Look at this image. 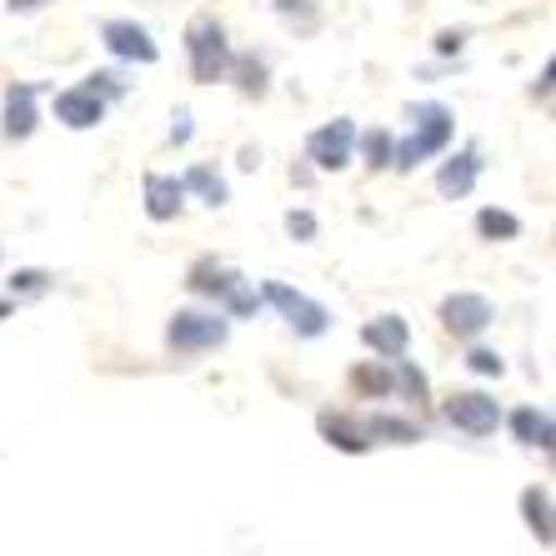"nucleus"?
Masks as SVG:
<instances>
[{
	"label": "nucleus",
	"instance_id": "a878e982",
	"mask_svg": "<svg viewBox=\"0 0 556 556\" xmlns=\"http://www.w3.org/2000/svg\"><path fill=\"white\" fill-rule=\"evenodd\" d=\"M466 366H471V371H481V376H502V356H496V351H486V346L471 351V356H466Z\"/></svg>",
	"mask_w": 556,
	"mask_h": 556
},
{
	"label": "nucleus",
	"instance_id": "c85d7f7f",
	"mask_svg": "<svg viewBox=\"0 0 556 556\" xmlns=\"http://www.w3.org/2000/svg\"><path fill=\"white\" fill-rule=\"evenodd\" d=\"M11 286H15V291H26V296H30V291H46V271H15Z\"/></svg>",
	"mask_w": 556,
	"mask_h": 556
},
{
	"label": "nucleus",
	"instance_id": "f3484780",
	"mask_svg": "<svg viewBox=\"0 0 556 556\" xmlns=\"http://www.w3.org/2000/svg\"><path fill=\"white\" fill-rule=\"evenodd\" d=\"M521 511H527V527L536 531V542H552V496H546L542 486H531V492L521 496Z\"/></svg>",
	"mask_w": 556,
	"mask_h": 556
},
{
	"label": "nucleus",
	"instance_id": "4468645a",
	"mask_svg": "<svg viewBox=\"0 0 556 556\" xmlns=\"http://www.w3.org/2000/svg\"><path fill=\"white\" fill-rule=\"evenodd\" d=\"M181 195H186V186L176 181V176H146V216L170 220L181 211Z\"/></svg>",
	"mask_w": 556,
	"mask_h": 556
},
{
	"label": "nucleus",
	"instance_id": "1a4fd4ad",
	"mask_svg": "<svg viewBox=\"0 0 556 556\" xmlns=\"http://www.w3.org/2000/svg\"><path fill=\"white\" fill-rule=\"evenodd\" d=\"M191 291H201V296H220L226 306L236 311V316H247V311H256V296H251L247 286H241V276L226 271V266H195L191 271Z\"/></svg>",
	"mask_w": 556,
	"mask_h": 556
},
{
	"label": "nucleus",
	"instance_id": "aec40b11",
	"mask_svg": "<svg viewBox=\"0 0 556 556\" xmlns=\"http://www.w3.org/2000/svg\"><path fill=\"white\" fill-rule=\"evenodd\" d=\"M366 441H421V427L396 421V416H376V421H366Z\"/></svg>",
	"mask_w": 556,
	"mask_h": 556
},
{
	"label": "nucleus",
	"instance_id": "20e7f679",
	"mask_svg": "<svg viewBox=\"0 0 556 556\" xmlns=\"http://www.w3.org/2000/svg\"><path fill=\"white\" fill-rule=\"evenodd\" d=\"M351 151H356V126H351L346 116L316 126V130H311V141H306V161L316 170H346L351 166Z\"/></svg>",
	"mask_w": 556,
	"mask_h": 556
},
{
	"label": "nucleus",
	"instance_id": "6e6552de",
	"mask_svg": "<svg viewBox=\"0 0 556 556\" xmlns=\"http://www.w3.org/2000/svg\"><path fill=\"white\" fill-rule=\"evenodd\" d=\"M441 321H446L452 337H477V331H486V326L496 321V311H492V301L477 296V291H456V296L441 301Z\"/></svg>",
	"mask_w": 556,
	"mask_h": 556
},
{
	"label": "nucleus",
	"instance_id": "7c9ffc66",
	"mask_svg": "<svg viewBox=\"0 0 556 556\" xmlns=\"http://www.w3.org/2000/svg\"><path fill=\"white\" fill-rule=\"evenodd\" d=\"M271 5H276V11H281V15H306L311 11V5H316V0H271Z\"/></svg>",
	"mask_w": 556,
	"mask_h": 556
},
{
	"label": "nucleus",
	"instance_id": "473e14b6",
	"mask_svg": "<svg viewBox=\"0 0 556 556\" xmlns=\"http://www.w3.org/2000/svg\"><path fill=\"white\" fill-rule=\"evenodd\" d=\"M536 91H542V101H546V96H552V61L542 65V86H536Z\"/></svg>",
	"mask_w": 556,
	"mask_h": 556
},
{
	"label": "nucleus",
	"instance_id": "dca6fc26",
	"mask_svg": "<svg viewBox=\"0 0 556 556\" xmlns=\"http://www.w3.org/2000/svg\"><path fill=\"white\" fill-rule=\"evenodd\" d=\"M511 431H517L527 446H542V452H552V416H546V412H531V406H521V412L511 416Z\"/></svg>",
	"mask_w": 556,
	"mask_h": 556
},
{
	"label": "nucleus",
	"instance_id": "393cba45",
	"mask_svg": "<svg viewBox=\"0 0 556 556\" xmlns=\"http://www.w3.org/2000/svg\"><path fill=\"white\" fill-rule=\"evenodd\" d=\"M286 231L296 236V241H316V216H311V211H291V216H286Z\"/></svg>",
	"mask_w": 556,
	"mask_h": 556
},
{
	"label": "nucleus",
	"instance_id": "6ab92c4d",
	"mask_svg": "<svg viewBox=\"0 0 556 556\" xmlns=\"http://www.w3.org/2000/svg\"><path fill=\"white\" fill-rule=\"evenodd\" d=\"M321 431L331 437V446H341V452H351V456L366 452V431H356L346 416H321Z\"/></svg>",
	"mask_w": 556,
	"mask_h": 556
},
{
	"label": "nucleus",
	"instance_id": "f03ea898",
	"mask_svg": "<svg viewBox=\"0 0 556 556\" xmlns=\"http://www.w3.org/2000/svg\"><path fill=\"white\" fill-rule=\"evenodd\" d=\"M186 55H191V80L195 86H216L226 80V65H231V40L216 15H195L186 26Z\"/></svg>",
	"mask_w": 556,
	"mask_h": 556
},
{
	"label": "nucleus",
	"instance_id": "72a5a7b5",
	"mask_svg": "<svg viewBox=\"0 0 556 556\" xmlns=\"http://www.w3.org/2000/svg\"><path fill=\"white\" fill-rule=\"evenodd\" d=\"M5 316H11V301H0V321H5Z\"/></svg>",
	"mask_w": 556,
	"mask_h": 556
},
{
	"label": "nucleus",
	"instance_id": "7ed1b4c3",
	"mask_svg": "<svg viewBox=\"0 0 556 556\" xmlns=\"http://www.w3.org/2000/svg\"><path fill=\"white\" fill-rule=\"evenodd\" d=\"M231 337V321L220 311H176L166 326V341L176 351H216Z\"/></svg>",
	"mask_w": 556,
	"mask_h": 556
},
{
	"label": "nucleus",
	"instance_id": "bb28decb",
	"mask_svg": "<svg viewBox=\"0 0 556 556\" xmlns=\"http://www.w3.org/2000/svg\"><path fill=\"white\" fill-rule=\"evenodd\" d=\"M402 387H406V391H412L416 402H427V376L416 371V366H406V362H402Z\"/></svg>",
	"mask_w": 556,
	"mask_h": 556
},
{
	"label": "nucleus",
	"instance_id": "f8f14e48",
	"mask_svg": "<svg viewBox=\"0 0 556 556\" xmlns=\"http://www.w3.org/2000/svg\"><path fill=\"white\" fill-rule=\"evenodd\" d=\"M477 176H481V155H477V146H466V151H456L452 161L437 170V191L446 195V201H462V195H471Z\"/></svg>",
	"mask_w": 556,
	"mask_h": 556
},
{
	"label": "nucleus",
	"instance_id": "0eeeda50",
	"mask_svg": "<svg viewBox=\"0 0 556 556\" xmlns=\"http://www.w3.org/2000/svg\"><path fill=\"white\" fill-rule=\"evenodd\" d=\"M101 40H105V51L116 55V61H136V65H155V61H161L155 36L146 26H136V21H105Z\"/></svg>",
	"mask_w": 556,
	"mask_h": 556
},
{
	"label": "nucleus",
	"instance_id": "423d86ee",
	"mask_svg": "<svg viewBox=\"0 0 556 556\" xmlns=\"http://www.w3.org/2000/svg\"><path fill=\"white\" fill-rule=\"evenodd\" d=\"M446 421L466 437H492L502 427V406L486 396V391H456L452 402H446Z\"/></svg>",
	"mask_w": 556,
	"mask_h": 556
},
{
	"label": "nucleus",
	"instance_id": "ddd939ff",
	"mask_svg": "<svg viewBox=\"0 0 556 556\" xmlns=\"http://www.w3.org/2000/svg\"><path fill=\"white\" fill-rule=\"evenodd\" d=\"M36 96L40 86H30V80H15L11 91H5V136L11 141H26L30 130H36Z\"/></svg>",
	"mask_w": 556,
	"mask_h": 556
},
{
	"label": "nucleus",
	"instance_id": "b1692460",
	"mask_svg": "<svg viewBox=\"0 0 556 556\" xmlns=\"http://www.w3.org/2000/svg\"><path fill=\"white\" fill-rule=\"evenodd\" d=\"M86 91H96L101 101H111V96H126V80H121L116 71H91V76H86Z\"/></svg>",
	"mask_w": 556,
	"mask_h": 556
},
{
	"label": "nucleus",
	"instance_id": "412c9836",
	"mask_svg": "<svg viewBox=\"0 0 556 556\" xmlns=\"http://www.w3.org/2000/svg\"><path fill=\"white\" fill-rule=\"evenodd\" d=\"M181 186H186V191H201L211 206H220V201H226V181H220L211 166H191V170L181 176Z\"/></svg>",
	"mask_w": 556,
	"mask_h": 556
},
{
	"label": "nucleus",
	"instance_id": "c756f323",
	"mask_svg": "<svg viewBox=\"0 0 556 556\" xmlns=\"http://www.w3.org/2000/svg\"><path fill=\"white\" fill-rule=\"evenodd\" d=\"M170 141L186 146L191 141V111H176V126H170Z\"/></svg>",
	"mask_w": 556,
	"mask_h": 556
},
{
	"label": "nucleus",
	"instance_id": "9b49d317",
	"mask_svg": "<svg viewBox=\"0 0 556 556\" xmlns=\"http://www.w3.org/2000/svg\"><path fill=\"white\" fill-rule=\"evenodd\" d=\"M362 341L376 351V356H387V362H402L406 346H412V326L402 316H376V321L362 326Z\"/></svg>",
	"mask_w": 556,
	"mask_h": 556
},
{
	"label": "nucleus",
	"instance_id": "9d476101",
	"mask_svg": "<svg viewBox=\"0 0 556 556\" xmlns=\"http://www.w3.org/2000/svg\"><path fill=\"white\" fill-rule=\"evenodd\" d=\"M55 121L71 130H91L105 121V101L96 91H86V86H71V91L55 96Z\"/></svg>",
	"mask_w": 556,
	"mask_h": 556
},
{
	"label": "nucleus",
	"instance_id": "2eb2a0df",
	"mask_svg": "<svg viewBox=\"0 0 556 556\" xmlns=\"http://www.w3.org/2000/svg\"><path fill=\"white\" fill-rule=\"evenodd\" d=\"M226 80L241 86V96H266V61L261 55H236L231 51V65H226Z\"/></svg>",
	"mask_w": 556,
	"mask_h": 556
},
{
	"label": "nucleus",
	"instance_id": "a211bd4d",
	"mask_svg": "<svg viewBox=\"0 0 556 556\" xmlns=\"http://www.w3.org/2000/svg\"><path fill=\"white\" fill-rule=\"evenodd\" d=\"M477 231L486 236V241H517V236H521V220L511 216V211L486 206V211L477 216Z\"/></svg>",
	"mask_w": 556,
	"mask_h": 556
},
{
	"label": "nucleus",
	"instance_id": "cd10ccee",
	"mask_svg": "<svg viewBox=\"0 0 556 556\" xmlns=\"http://www.w3.org/2000/svg\"><path fill=\"white\" fill-rule=\"evenodd\" d=\"M466 46V30H441L437 36V55H462Z\"/></svg>",
	"mask_w": 556,
	"mask_h": 556
},
{
	"label": "nucleus",
	"instance_id": "f257e3e1",
	"mask_svg": "<svg viewBox=\"0 0 556 556\" xmlns=\"http://www.w3.org/2000/svg\"><path fill=\"white\" fill-rule=\"evenodd\" d=\"M406 121H412V130H406V141H396V151H391V166L396 170H416L421 161L446 151L456 136V111L441 101H416L412 111H406Z\"/></svg>",
	"mask_w": 556,
	"mask_h": 556
},
{
	"label": "nucleus",
	"instance_id": "39448f33",
	"mask_svg": "<svg viewBox=\"0 0 556 556\" xmlns=\"http://www.w3.org/2000/svg\"><path fill=\"white\" fill-rule=\"evenodd\" d=\"M261 291H266V301H271V306L281 311L286 321L296 326L301 337H321L326 326H331V311H326V306H316V301H311V296H301V291H291V286H286V281H266V286H261Z\"/></svg>",
	"mask_w": 556,
	"mask_h": 556
},
{
	"label": "nucleus",
	"instance_id": "2f4dec72",
	"mask_svg": "<svg viewBox=\"0 0 556 556\" xmlns=\"http://www.w3.org/2000/svg\"><path fill=\"white\" fill-rule=\"evenodd\" d=\"M5 5H11V11H21V15H30V11H40L46 0H5Z\"/></svg>",
	"mask_w": 556,
	"mask_h": 556
},
{
	"label": "nucleus",
	"instance_id": "5701e85b",
	"mask_svg": "<svg viewBox=\"0 0 556 556\" xmlns=\"http://www.w3.org/2000/svg\"><path fill=\"white\" fill-rule=\"evenodd\" d=\"M351 387L366 391V396H391V387H396V381H391L387 366H356V371H351Z\"/></svg>",
	"mask_w": 556,
	"mask_h": 556
},
{
	"label": "nucleus",
	"instance_id": "4be33fe9",
	"mask_svg": "<svg viewBox=\"0 0 556 556\" xmlns=\"http://www.w3.org/2000/svg\"><path fill=\"white\" fill-rule=\"evenodd\" d=\"M362 151H366V166L371 170H387L391 166V151H396V136H391V130H366L362 136Z\"/></svg>",
	"mask_w": 556,
	"mask_h": 556
}]
</instances>
